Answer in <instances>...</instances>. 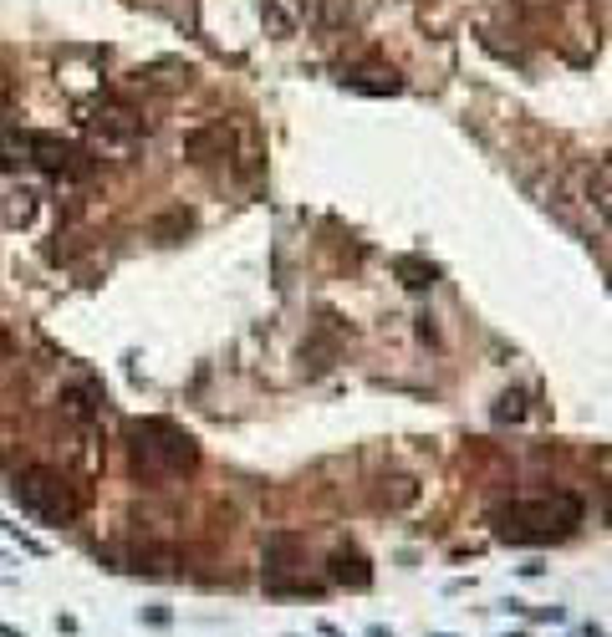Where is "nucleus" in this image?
Segmentation results:
<instances>
[{"instance_id":"obj_1","label":"nucleus","mask_w":612,"mask_h":637,"mask_svg":"<svg viewBox=\"0 0 612 637\" xmlns=\"http://www.w3.org/2000/svg\"><path fill=\"white\" fill-rule=\"evenodd\" d=\"M128 454H133V475L159 484V479H179L199 464L194 434H184L169 418H138L128 424Z\"/></svg>"},{"instance_id":"obj_2","label":"nucleus","mask_w":612,"mask_h":637,"mask_svg":"<svg viewBox=\"0 0 612 637\" xmlns=\"http://www.w3.org/2000/svg\"><path fill=\"white\" fill-rule=\"evenodd\" d=\"M576 495H557V500H525V505H505V510L490 515V525L500 541L510 546H541V541H557L576 525Z\"/></svg>"},{"instance_id":"obj_3","label":"nucleus","mask_w":612,"mask_h":637,"mask_svg":"<svg viewBox=\"0 0 612 637\" xmlns=\"http://www.w3.org/2000/svg\"><path fill=\"white\" fill-rule=\"evenodd\" d=\"M11 500L21 505V515H31L41 525H72L77 515H82V495L72 490V479L46 469V464L16 469L11 475Z\"/></svg>"},{"instance_id":"obj_4","label":"nucleus","mask_w":612,"mask_h":637,"mask_svg":"<svg viewBox=\"0 0 612 637\" xmlns=\"http://www.w3.org/2000/svg\"><path fill=\"white\" fill-rule=\"evenodd\" d=\"M0 163L5 169L31 163V169H41V174H52V178H87L92 174V159L77 143L56 138V133H16V128L0 133Z\"/></svg>"},{"instance_id":"obj_5","label":"nucleus","mask_w":612,"mask_h":637,"mask_svg":"<svg viewBox=\"0 0 612 637\" xmlns=\"http://www.w3.org/2000/svg\"><path fill=\"white\" fill-rule=\"evenodd\" d=\"M332 582L352 586V592H368V586H373V571H368V561H362L358 550H337V556H332Z\"/></svg>"},{"instance_id":"obj_6","label":"nucleus","mask_w":612,"mask_h":637,"mask_svg":"<svg viewBox=\"0 0 612 637\" xmlns=\"http://www.w3.org/2000/svg\"><path fill=\"white\" fill-rule=\"evenodd\" d=\"M97 128H103L108 138H133V133H144V118L128 112V107H103V112H97Z\"/></svg>"},{"instance_id":"obj_7","label":"nucleus","mask_w":612,"mask_h":637,"mask_svg":"<svg viewBox=\"0 0 612 637\" xmlns=\"http://www.w3.org/2000/svg\"><path fill=\"white\" fill-rule=\"evenodd\" d=\"M393 266H398V276H403V285H414V291L434 285V276H439L434 266H424V261H409V255H403V261H393Z\"/></svg>"},{"instance_id":"obj_8","label":"nucleus","mask_w":612,"mask_h":637,"mask_svg":"<svg viewBox=\"0 0 612 637\" xmlns=\"http://www.w3.org/2000/svg\"><path fill=\"white\" fill-rule=\"evenodd\" d=\"M62 408L72 413L77 424H92V418H97V408H92L87 388H67V393H62Z\"/></svg>"},{"instance_id":"obj_9","label":"nucleus","mask_w":612,"mask_h":637,"mask_svg":"<svg viewBox=\"0 0 612 637\" xmlns=\"http://www.w3.org/2000/svg\"><path fill=\"white\" fill-rule=\"evenodd\" d=\"M0 531L11 535V541H21V546L31 550V556H46V546H41L37 535H26V531H21V525H11V520H5V515H0Z\"/></svg>"},{"instance_id":"obj_10","label":"nucleus","mask_w":612,"mask_h":637,"mask_svg":"<svg viewBox=\"0 0 612 637\" xmlns=\"http://www.w3.org/2000/svg\"><path fill=\"white\" fill-rule=\"evenodd\" d=\"M525 393H505V398H500V408H495V418H500V424H505V418H521V413H525Z\"/></svg>"},{"instance_id":"obj_11","label":"nucleus","mask_w":612,"mask_h":637,"mask_svg":"<svg viewBox=\"0 0 612 637\" xmlns=\"http://www.w3.org/2000/svg\"><path fill=\"white\" fill-rule=\"evenodd\" d=\"M5 362H16V336H11L5 321H0V368H5Z\"/></svg>"},{"instance_id":"obj_12","label":"nucleus","mask_w":612,"mask_h":637,"mask_svg":"<svg viewBox=\"0 0 612 637\" xmlns=\"http://www.w3.org/2000/svg\"><path fill=\"white\" fill-rule=\"evenodd\" d=\"M5 103H11V82H5V71H0V112H5Z\"/></svg>"},{"instance_id":"obj_13","label":"nucleus","mask_w":612,"mask_h":637,"mask_svg":"<svg viewBox=\"0 0 612 637\" xmlns=\"http://www.w3.org/2000/svg\"><path fill=\"white\" fill-rule=\"evenodd\" d=\"M0 637H26V633H16V627H5V622H0Z\"/></svg>"},{"instance_id":"obj_14","label":"nucleus","mask_w":612,"mask_h":637,"mask_svg":"<svg viewBox=\"0 0 612 637\" xmlns=\"http://www.w3.org/2000/svg\"><path fill=\"white\" fill-rule=\"evenodd\" d=\"M608 525H612V505H608Z\"/></svg>"}]
</instances>
